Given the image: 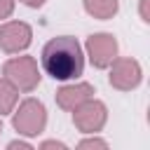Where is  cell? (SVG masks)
<instances>
[{
	"label": "cell",
	"instance_id": "obj_1",
	"mask_svg": "<svg viewBox=\"0 0 150 150\" xmlns=\"http://www.w3.org/2000/svg\"><path fill=\"white\" fill-rule=\"evenodd\" d=\"M40 63L52 80H59V82L77 80L84 70L82 45L73 35H56L42 47Z\"/></svg>",
	"mask_w": 150,
	"mask_h": 150
},
{
	"label": "cell",
	"instance_id": "obj_2",
	"mask_svg": "<svg viewBox=\"0 0 150 150\" xmlns=\"http://www.w3.org/2000/svg\"><path fill=\"white\" fill-rule=\"evenodd\" d=\"M12 127L19 136H38L47 127V108L40 98H23L19 108L12 110Z\"/></svg>",
	"mask_w": 150,
	"mask_h": 150
},
{
	"label": "cell",
	"instance_id": "obj_3",
	"mask_svg": "<svg viewBox=\"0 0 150 150\" xmlns=\"http://www.w3.org/2000/svg\"><path fill=\"white\" fill-rule=\"evenodd\" d=\"M2 77H7L19 91H33L40 84V68L33 56H12L2 66Z\"/></svg>",
	"mask_w": 150,
	"mask_h": 150
},
{
	"label": "cell",
	"instance_id": "obj_4",
	"mask_svg": "<svg viewBox=\"0 0 150 150\" xmlns=\"http://www.w3.org/2000/svg\"><path fill=\"white\" fill-rule=\"evenodd\" d=\"M70 112H73L75 129L82 131V134H98L105 127V122H108V108H105V103L98 101V98H94V96L87 98V101H82L80 105H75Z\"/></svg>",
	"mask_w": 150,
	"mask_h": 150
},
{
	"label": "cell",
	"instance_id": "obj_5",
	"mask_svg": "<svg viewBox=\"0 0 150 150\" xmlns=\"http://www.w3.org/2000/svg\"><path fill=\"white\" fill-rule=\"evenodd\" d=\"M110 73H108V80L115 89L120 91H131L141 84L143 80V68L136 59L131 56H115V61L108 66Z\"/></svg>",
	"mask_w": 150,
	"mask_h": 150
},
{
	"label": "cell",
	"instance_id": "obj_6",
	"mask_svg": "<svg viewBox=\"0 0 150 150\" xmlns=\"http://www.w3.org/2000/svg\"><path fill=\"white\" fill-rule=\"evenodd\" d=\"M84 52L94 68H108L117 56V40L110 33H94L87 38Z\"/></svg>",
	"mask_w": 150,
	"mask_h": 150
},
{
	"label": "cell",
	"instance_id": "obj_7",
	"mask_svg": "<svg viewBox=\"0 0 150 150\" xmlns=\"http://www.w3.org/2000/svg\"><path fill=\"white\" fill-rule=\"evenodd\" d=\"M33 42V30L26 21H5L0 26V49L5 54H19Z\"/></svg>",
	"mask_w": 150,
	"mask_h": 150
},
{
	"label": "cell",
	"instance_id": "obj_8",
	"mask_svg": "<svg viewBox=\"0 0 150 150\" xmlns=\"http://www.w3.org/2000/svg\"><path fill=\"white\" fill-rule=\"evenodd\" d=\"M96 91L89 82H70V84H63L56 89V105L66 112H70L75 105H80L82 101L91 98Z\"/></svg>",
	"mask_w": 150,
	"mask_h": 150
},
{
	"label": "cell",
	"instance_id": "obj_9",
	"mask_svg": "<svg viewBox=\"0 0 150 150\" xmlns=\"http://www.w3.org/2000/svg\"><path fill=\"white\" fill-rule=\"evenodd\" d=\"M84 12L94 19H112L120 12V0H82Z\"/></svg>",
	"mask_w": 150,
	"mask_h": 150
},
{
	"label": "cell",
	"instance_id": "obj_10",
	"mask_svg": "<svg viewBox=\"0 0 150 150\" xmlns=\"http://www.w3.org/2000/svg\"><path fill=\"white\" fill-rule=\"evenodd\" d=\"M19 103V89L7 80L0 77V115H9Z\"/></svg>",
	"mask_w": 150,
	"mask_h": 150
},
{
	"label": "cell",
	"instance_id": "obj_11",
	"mask_svg": "<svg viewBox=\"0 0 150 150\" xmlns=\"http://www.w3.org/2000/svg\"><path fill=\"white\" fill-rule=\"evenodd\" d=\"M77 148L80 150H84V148H108V141H103V138H96V136H91V138H84V141H80L77 143Z\"/></svg>",
	"mask_w": 150,
	"mask_h": 150
},
{
	"label": "cell",
	"instance_id": "obj_12",
	"mask_svg": "<svg viewBox=\"0 0 150 150\" xmlns=\"http://www.w3.org/2000/svg\"><path fill=\"white\" fill-rule=\"evenodd\" d=\"M14 12V0H0V19H9Z\"/></svg>",
	"mask_w": 150,
	"mask_h": 150
},
{
	"label": "cell",
	"instance_id": "obj_13",
	"mask_svg": "<svg viewBox=\"0 0 150 150\" xmlns=\"http://www.w3.org/2000/svg\"><path fill=\"white\" fill-rule=\"evenodd\" d=\"M7 150H33V145L16 138V141H9V143H7Z\"/></svg>",
	"mask_w": 150,
	"mask_h": 150
},
{
	"label": "cell",
	"instance_id": "obj_14",
	"mask_svg": "<svg viewBox=\"0 0 150 150\" xmlns=\"http://www.w3.org/2000/svg\"><path fill=\"white\" fill-rule=\"evenodd\" d=\"M52 148L66 150V143H61V141H45V143H40V150H52Z\"/></svg>",
	"mask_w": 150,
	"mask_h": 150
},
{
	"label": "cell",
	"instance_id": "obj_15",
	"mask_svg": "<svg viewBox=\"0 0 150 150\" xmlns=\"http://www.w3.org/2000/svg\"><path fill=\"white\" fill-rule=\"evenodd\" d=\"M148 2H150V0H141V7H138V12H141V21H143V23H150V14H148Z\"/></svg>",
	"mask_w": 150,
	"mask_h": 150
},
{
	"label": "cell",
	"instance_id": "obj_16",
	"mask_svg": "<svg viewBox=\"0 0 150 150\" xmlns=\"http://www.w3.org/2000/svg\"><path fill=\"white\" fill-rule=\"evenodd\" d=\"M21 2H23L26 7H33V9H38V7H42L47 0H21Z\"/></svg>",
	"mask_w": 150,
	"mask_h": 150
},
{
	"label": "cell",
	"instance_id": "obj_17",
	"mask_svg": "<svg viewBox=\"0 0 150 150\" xmlns=\"http://www.w3.org/2000/svg\"><path fill=\"white\" fill-rule=\"evenodd\" d=\"M0 131H2V122H0Z\"/></svg>",
	"mask_w": 150,
	"mask_h": 150
}]
</instances>
